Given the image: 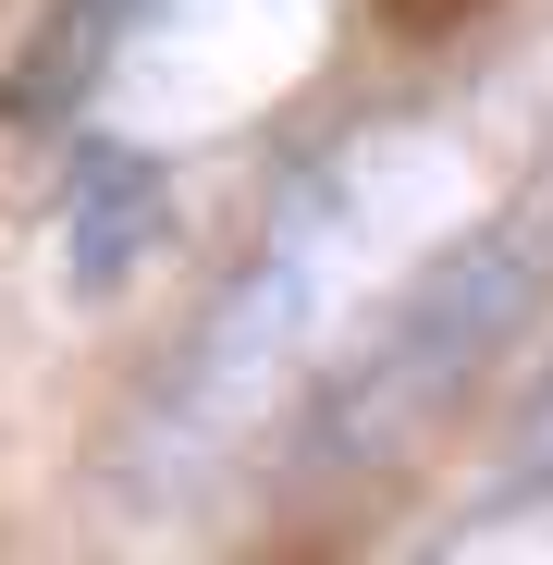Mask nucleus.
I'll return each instance as SVG.
<instances>
[{
  "label": "nucleus",
  "mask_w": 553,
  "mask_h": 565,
  "mask_svg": "<svg viewBox=\"0 0 553 565\" xmlns=\"http://www.w3.org/2000/svg\"><path fill=\"white\" fill-rule=\"evenodd\" d=\"M160 234H172V172L148 148H124V136H86L74 172H62V282L86 308H111L160 258Z\"/></svg>",
  "instance_id": "nucleus-3"
},
{
  "label": "nucleus",
  "mask_w": 553,
  "mask_h": 565,
  "mask_svg": "<svg viewBox=\"0 0 553 565\" xmlns=\"http://www.w3.org/2000/svg\"><path fill=\"white\" fill-rule=\"evenodd\" d=\"M369 13H382L394 38H418V50H430V38H468V25H492L504 0H369Z\"/></svg>",
  "instance_id": "nucleus-5"
},
{
  "label": "nucleus",
  "mask_w": 553,
  "mask_h": 565,
  "mask_svg": "<svg viewBox=\"0 0 553 565\" xmlns=\"http://www.w3.org/2000/svg\"><path fill=\"white\" fill-rule=\"evenodd\" d=\"M148 25H160V0H50L38 38L13 50V74H0V124H13V136H62Z\"/></svg>",
  "instance_id": "nucleus-4"
},
{
  "label": "nucleus",
  "mask_w": 553,
  "mask_h": 565,
  "mask_svg": "<svg viewBox=\"0 0 553 565\" xmlns=\"http://www.w3.org/2000/svg\"><path fill=\"white\" fill-rule=\"evenodd\" d=\"M418 172H430V136L369 124V136H344L332 160H308V172L284 184V210H270L258 258L234 270V296L210 308V332L184 344L172 394L148 406L172 455L222 443V430H234V418L296 369V344L332 320V296L357 282V258L382 246V222H406V184H418Z\"/></svg>",
  "instance_id": "nucleus-2"
},
{
  "label": "nucleus",
  "mask_w": 553,
  "mask_h": 565,
  "mask_svg": "<svg viewBox=\"0 0 553 565\" xmlns=\"http://www.w3.org/2000/svg\"><path fill=\"white\" fill-rule=\"evenodd\" d=\"M541 296H553V198L492 210V222H468L455 246H430L394 296H382V320L332 356V382H320L296 455L320 467V480L382 467L394 443H418V430L541 320Z\"/></svg>",
  "instance_id": "nucleus-1"
},
{
  "label": "nucleus",
  "mask_w": 553,
  "mask_h": 565,
  "mask_svg": "<svg viewBox=\"0 0 553 565\" xmlns=\"http://www.w3.org/2000/svg\"><path fill=\"white\" fill-rule=\"evenodd\" d=\"M529 467H553V382H541V406H529Z\"/></svg>",
  "instance_id": "nucleus-6"
}]
</instances>
